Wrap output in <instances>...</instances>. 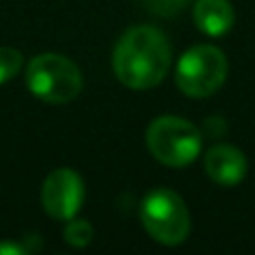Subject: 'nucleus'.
Masks as SVG:
<instances>
[{
  "label": "nucleus",
  "instance_id": "9d476101",
  "mask_svg": "<svg viewBox=\"0 0 255 255\" xmlns=\"http://www.w3.org/2000/svg\"><path fill=\"white\" fill-rule=\"evenodd\" d=\"M22 67V54L13 47H0V85L9 83Z\"/></svg>",
  "mask_w": 255,
  "mask_h": 255
},
{
  "label": "nucleus",
  "instance_id": "39448f33",
  "mask_svg": "<svg viewBox=\"0 0 255 255\" xmlns=\"http://www.w3.org/2000/svg\"><path fill=\"white\" fill-rule=\"evenodd\" d=\"M229 61L215 45H195L177 63V88L190 99H206L222 88Z\"/></svg>",
  "mask_w": 255,
  "mask_h": 255
},
{
  "label": "nucleus",
  "instance_id": "20e7f679",
  "mask_svg": "<svg viewBox=\"0 0 255 255\" xmlns=\"http://www.w3.org/2000/svg\"><path fill=\"white\" fill-rule=\"evenodd\" d=\"M141 224L150 238L166 247L186 242L190 233V215L184 199L168 188L148 193L141 202Z\"/></svg>",
  "mask_w": 255,
  "mask_h": 255
},
{
  "label": "nucleus",
  "instance_id": "6e6552de",
  "mask_svg": "<svg viewBox=\"0 0 255 255\" xmlns=\"http://www.w3.org/2000/svg\"><path fill=\"white\" fill-rule=\"evenodd\" d=\"M193 18L206 36H222L233 27L235 11L229 0H195Z\"/></svg>",
  "mask_w": 255,
  "mask_h": 255
},
{
  "label": "nucleus",
  "instance_id": "1a4fd4ad",
  "mask_svg": "<svg viewBox=\"0 0 255 255\" xmlns=\"http://www.w3.org/2000/svg\"><path fill=\"white\" fill-rule=\"evenodd\" d=\"M63 238H65V242L70 244V247L83 249V247H88V244L92 242L94 229H92V224H90L88 220H76V217H72V220H67V224H65Z\"/></svg>",
  "mask_w": 255,
  "mask_h": 255
},
{
  "label": "nucleus",
  "instance_id": "f8f14e48",
  "mask_svg": "<svg viewBox=\"0 0 255 255\" xmlns=\"http://www.w3.org/2000/svg\"><path fill=\"white\" fill-rule=\"evenodd\" d=\"M22 253H27V249L22 244L0 242V255H22Z\"/></svg>",
  "mask_w": 255,
  "mask_h": 255
},
{
  "label": "nucleus",
  "instance_id": "7ed1b4c3",
  "mask_svg": "<svg viewBox=\"0 0 255 255\" xmlns=\"http://www.w3.org/2000/svg\"><path fill=\"white\" fill-rule=\"evenodd\" d=\"M145 143L159 163L170 168H186L199 157L202 132L181 117H159L145 132Z\"/></svg>",
  "mask_w": 255,
  "mask_h": 255
},
{
  "label": "nucleus",
  "instance_id": "423d86ee",
  "mask_svg": "<svg viewBox=\"0 0 255 255\" xmlns=\"http://www.w3.org/2000/svg\"><path fill=\"white\" fill-rule=\"evenodd\" d=\"M85 199L83 179L70 168H58L49 172L40 188V202L49 217L67 222L76 217Z\"/></svg>",
  "mask_w": 255,
  "mask_h": 255
},
{
  "label": "nucleus",
  "instance_id": "9b49d317",
  "mask_svg": "<svg viewBox=\"0 0 255 255\" xmlns=\"http://www.w3.org/2000/svg\"><path fill=\"white\" fill-rule=\"evenodd\" d=\"M139 2L143 4V9H148L154 16L170 18V16H177L179 11H184L193 0H139Z\"/></svg>",
  "mask_w": 255,
  "mask_h": 255
},
{
  "label": "nucleus",
  "instance_id": "f03ea898",
  "mask_svg": "<svg viewBox=\"0 0 255 255\" xmlns=\"http://www.w3.org/2000/svg\"><path fill=\"white\" fill-rule=\"evenodd\" d=\"M27 88L45 103H70L83 90V74L63 54H40L27 65Z\"/></svg>",
  "mask_w": 255,
  "mask_h": 255
},
{
  "label": "nucleus",
  "instance_id": "0eeeda50",
  "mask_svg": "<svg viewBox=\"0 0 255 255\" xmlns=\"http://www.w3.org/2000/svg\"><path fill=\"white\" fill-rule=\"evenodd\" d=\"M204 168L211 181L220 186H238L247 177V157L235 145L217 143L204 157Z\"/></svg>",
  "mask_w": 255,
  "mask_h": 255
},
{
  "label": "nucleus",
  "instance_id": "f257e3e1",
  "mask_svg": "<svg viewBox=\"0 0 255 255\" xmlns=\"http://www.w3.org/2000/svg\"><path fill=\"white\" fill-rule=\"evenodd\" d=\"M172 61V49L166 34L157 27H130L115 45L112 70L130 90L157 88L166 79Z\"/></svg>",
  "mask_w": 255,
  "mask_h": 255
}]
</instances>
